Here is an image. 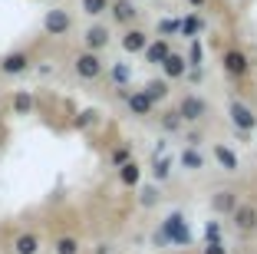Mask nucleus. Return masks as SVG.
Listing matches in <instances>:
<instances>
[{"label":"nucleus","mask_w":257,"mask_h":254,"mask_svg":"<svg viewBox=\"0 0 257 254\" xmlns=\"http://www.w3.org/2000/svg\"><path fill=\"white\" fill-rule=\"evenodd\" d=\"M109 10H112V20L115 23H132L139 17L136 4H128V0H115V4H109Z\"/></svg>","instance_id":"nucleus-10"},{"label":"nucleus","mask_w":257,"mask_h":254,"mask_svg":"<svg viewBox=\"0 0 257 254\" xmlns=\"http://www.w3.org/2000/svg\"><path fill=\"white\" fill-rule=\"evenodd\" d=\"M106 10H109V0H83V14H89V17H99Z\"/></svg>","instance_id":"nucleus-23"},{"label":"nucleus","mask_w":257,"mask_h":254,"mask_svg":"<svg viewBox=\"0 0 257 254\" xmlns=\"http://www.w3.org/2000/svg\"><path fill=\"white\" fill-rule=\"evenodd\" d=\"M128 155H132V152H128V145H119V149L112 152V165H115V168H122V165H128V162H132Z\"/></svg>","instance_id":"nucleus-26"},{"label":"nucleus","mask_w":257,"mask_h":254,"mask_svg":"<svg viewBox=\"0 0 257 254\" xmlns=\"http://www.w3.org/2000/svg\"><path fill=\"white\" fill-rule=\"evenodd\" d=\"M27 69H30V56L23 50H14L0 60V73L4 76H20V73H27Z\"/></svg>","instance_id":"nucleus-4"},{"label":"nucleus","mask_w":257,"mask_h":254,"mask_svg":"<svg viewBox=\"0 0 257 254\" xmlns=\"http://www.w3.org/2000/svg\"><path fill=\"white\" fill-rule=\"evenodd\" d=\"M191 4H195V7H201V4H204V0H191Z\"/></svg>","instance_id":"nucleus-35"},{"label":"nucleus","mask_w":257,"mask_h":254,"mask_svg":"<svg viewBox=\"0 0 257 254\" xmlns=\"http://www.w3.org/2000/svg\"><path fill=\"white\" fill-rule=\"evenodd\" d=\"M182 165H185V168H191V172H198V168H204V155L198 149H185L182 152Z\"/></svg>","instance_id":"nucleus-20"},{"label":"nucleus","mask_w":257,"mask_h":254,"mask_svg":"<svg viewBox=\"0 0 257 254\" xmlns=\"http://www.w3.org/2000/svg\"><path fill=\"white\" fill-rule=\"evenodd\" d=\"M145 99H149V103H159V99H165L168 96V82L165 79H152V82H145Z\"/></svg>","instance_id":"nucleus-17"},{"label":"nucleus","mask_w":257,"mask_h":254,"mask_svg":"<svg viewBox=\"0 0 257 254\" xmlns=\"http://www.w3.org/2000/svg\"><path fill=\"white\" fill-rule=\"evenodd\" d=\"M159 202V192L155 188H145V195H142V205H155Z\"/></svg>","instance_id":"nucleus-33"},{"label":"nucleus","mask_w":257,"mask_h":254,"mask_svg":"<svg viewBox=\"0 0 257 254\" xmlns=\"http://www.w3.org/2000/svg\"><path fill=\"white\" fill-rule=\"evenodd\" d=\"M89 122H96V112H92V109H83L79 116H76V129H86Z\"/></svg>","instance_id":"nucleus-28"},{"label":"nucleus","mask_w":257,"mask_h":254,"mask_svg":"<svg viewBox=\"0 0 257 254\" xmlns=\"http://www.w3.org/2000/svg\"><path fill=\"white\" fill-rule=\"evenodd\" d=\"M201 60H204V46L198 43V40H191V50H188V60H185V63L198 69V66H201Z\"/></svg>","instance_id":"nucleus-25"},{"label":"nucleus","mask_w":257,"mask_h":254,"mask_svg":"<svg viewBox=\"0 0 257 254\" xmlns=\"http://www.w3.org/2000/svg\"><path fill=\"white\" fill-rule=\"evenodd\" d=\"M204 254H227V247L221 244V241H208V247H204Z\"/></svg>","instance_id":"nucleus-32"},{"label":"nucleus","mask_w":257,"mask_h":254,"mask_svg":"<svg viewBox=\"0 0 257 254\" xmlns=\"http://www.w3.org/2000/svg\"><path fill=\"white\" fill-rule=\"evenodd\" d=\"M175 112L182 116V122H198V119L204 116V103H201L198 96H185V99H182V106H178Z\"/></svg>","instance_id":"nucleus-7"},{"label":"nucleus","mask_w":257,"mask_h":254,"mask_svg":"<svg viewBox=\"0 0 257 254\" xmlns=\"http://www.w3.org/2000/svg\"><path fill=\"white\" fill-rule=\"evenodd\" d=\"M0 119H4V112H0Z\"/></svg>","instance_id":"nucleus-36"},{"label":"nucleus","mask_w":257,"mask_h":254,"mask_svg":"<svg viewBox=\"0 0 257 254\" xmlns=\"http://www.w3.org/2000/svg\"><path fill=\"white\" fill-rule=\"evenodd\" d=\"M178 30H182V23H178V20H168V17H165V20H159V33H162V37L178 33Z\"/></svg>","instance_id":"nucleus-27"},{"label":"nucleus","mask_w":257,"mask_h":254,"mask_svg":"<svg viewBox=\"0 0 257 254\" xmlns=\"http://www.w3.org/2000/svg\"><path fill=\"white\" fill-rule=\"evenodd\" d=\"M162 69H165L168 79H178V76L188 73V63H185V56H178V53H168L165 63H162Z\"/></svg>","instance_id":"nucleus-12"},{"label":"nucleus","mask_w":257,"mask_h":254,"mask_svg":"<svg viewBox=\"0 0 257 254\" xmlns=\"http://www.w3.org/2000/svg\"><path fill=\"white\" fill-rule=\"evenodd\" d=\"M159 238H168L172 244H188V241H191V231H188V224H185L182 215H168L165 218V228H162Z\"/></svg>","instance_id":"nucleus-1"},{"label":"nucleus","mask_w":257,"mask_h":254,"mask_svg":"<svg viewBox=\"0 0 257 254\" xmlns=\"http://www.w3.org/2000/svg\"><path fill=\"white\" fill-rule=\"evenodd\" d=\"M145 46H149V37H145L142 30H128L125 37H122V50L125 53H145Z\"/></svg>","instance_id":"nucleus-13"},{"label":"nucleus","mask_w":257,"mask_h":254,"mask_svg":"<svg viewBox=\"0 0 257 254\" xmlns=\"http://www.w3.org/2000/svg\"><path fill=\"white\" fill-rule=\"evenodd\" d=\"M168 168H172V162H168V158H159V162H155V168H152V172H155V179H168Z\"/></svg>","instance_id":"nucleus-29"},{"label":"nucleus","mask_w":257,"mask_h":254,"mask_svg":"<svg viewBox=\"0 0 257 254\" xmlns=\"http://www.w3.org/2000/svg\"><path fill=\"white\" fill-rule=\"evenodd\" d=\"M221 63H224V73H231V76H244L250 69V60L244 50H227Z\"/></svg>","instance_id":"nucleus-5"},{"label":"nucleus","mask_w":257,"mask_h":254,"mask_svg":"<svg viewBox=\"0 0 257 254\" xmlns=\"http://www.w3.org/2000/svg\"><path fill=\"white\" fill-rule=\"evenodd\" d=\"M168 53H172L168 40H155V43H149V46H145V63H155V66H162Z\"/></svg>","instance_id":"nucleus-11"},{"label":"nucleus","mask_w":257,"mask_h":254,"mask_svg":"<svg viewBox=\"0 0 257 254\" xmlns=\"http://www.w3.org/2000/svg\"><path fill=\"white\" fill-rule=\"evenodd\" d=\"M198 27H201V23H198V17H188V20L182 23V33H185V37H195Z\"/></svg>","instance_id":"nucleus-31"},{"label":"nucleus","mask_w":257,"mask_h":254,"mask_svg":"<svg viewBox=\"0 0 257 254\" xmlns=\"http://www.w3.org/2000/svg\"><path fill=\"white\" fill-rule=\"evenodd\" d=\"M125 103L136 116H152V109H155V103H149L145 93H125Z\"/></svg>","instance_id":"nucleus-14"},{"label":"nucleus","mask_w":257,"mask_h":254,"mask_svg":"<svg viewBox=\"0 0 257 254\" xmlns=\"http://www.w3.org/2000/svg\"><path fill=\"white\" fill-rule=\"evenodd\" d=\"M14 112L17 116H30L33 112V96L30 93H17L14 96Z\"/></svg>","instance_id":"nucleus-21"},{"label":"nucleus","mask_w":257,"mask_h":254,"mask_svg":"<svg viewBox=\"0 0 257 254\" xmlns=\"http://www.w3.org/2000/svg\"><path fill=\"white\" fill-rule=\"evenodd\" d=\"M14 251L17 254H37L40 251V238H37V234H30V231L20 234V238L14 241Z\"/></svg>","instance_id":"nucleus-16"},{"label":"nucleus","mask_w":257,"mask_h":254,"mask_svg":"<svg viewBox=\"0 0 257 254\" xmlns=\"http://www.w3.org/2000/svg\"><path fill=\"white\" fill-rule=\"evenodd\" d=\"M139 179H142V168H139L136 162H128V165H122V168H119V182H122V185L132 188V185H139Z\"/></svg>","instance_id":"nucleus-18"},{"label":"nucleus","mask_w":257,"mask_h":254,"mask_svg":"<svg viewBox=\"0 0 257 254\" xmlns=\"http://www.w3.org/2000/svg\"><path fill=\"white\" fill-rule=\"evenodd\" d=\"M109 76H112V82H115V86H125V82H128V76H132V69H128L125 63H115V66L109 69Z\"/></svg>","instance_id":"nucleus-22"},{"label":"nucleus","mask_w":257,"mask_h":254,"mask_svg":"<svg viewBox=\"0 0 257 254\" xmlns=\"http://www.w3.org/2000/svg\"><path fill=\"white\" fill-rule=\"evenodd\" d=\"M231 122H234L237 129H244V132H247V129H254L257 126V116L254 112H250V106H244V103H231Z\"/></svg>","instance_id":"nucleus-6"},{"label":"nucleus","mask_w":257,"mask_h":254,"mask_svg":"<svg viewBox=\"0 0 257 254\" xmlns=\"http://www.w3.org/2000/svg\"><path fill=\"white\" fill-rule=\"evenodd\" d=\"M214 158L224 165V172H234V168H237V155L227 149V145H214Z\"/></svg>","instance_id":"nucleus-19"},{"label":"nucleus","mask_w":257,"mask_h":254,"mask_svg":"<svg viewBox=\"0 0 257 254\" xmlns=\"http://www.w3.org/2000/svg\"><path fill=\"white\" fill-rule=\"evenodd\" d=\"M106 69V63L99 60V53H79L76 56V76H83V79H99Z\"/></svg>","instance_id":"nucleus-2"},{"label":"nucleus","mask_w":257,"mask_h":254,"mask_svg":"<svg viewBox=\"0 0 257 254\" xmlns=\"http://www.w3.org/2000/svg\"><path fill=\"white\" fill-rule=\"evenodd\" d=\"M69 27H73V20H69V14L66 10H46V17H43V30L50 33V37H63V33H69Z\"/></svg>","instance_id":"nucleus-3"},{"label":"nucleus","mask_w":257,"mask_h":254,"mask_svg":"<svg viewBox=\"0 0 257 254\" xmlns=\"http://www.w3.org/2000/svg\"><path fill=\"white\" fill-rule=\"evenodd\" d=\"M83 40H86V53H99L102 46L109 43V30L96 23V27H89V30L83 33Z\"/></svg>","instance_id":"nucleus-8"},{"label":"nucleus","mask_w":257,"mask_h":254,"mask_svg":"<svg viewBox=\"0 0 257 254\" xmlns=\"http://www.w3.org/2000/svg\"><path fill=\"white\" fill-rule=\"evenodd\" d=\"M53 251L56 254H79V241H76V238H60L53 244Z\"/></svg>","instance_id":"nucleus-24"},{"label":"nucleus","mask_w":257,"mask_h":254,"mask_svg":"<svg viewBox=\"0 0 257 254\" xmlns=\"http://www.w3.org/2000/svg\"><path fill=\"white\" fill-rule=\"evenodd\" d=\"M211 205H214V211L234 215V208H237V198H234V192H218V195L211 198Z\"/></svg>","instance_id":"nucleus-15"},{"label":"nucleus","mask_w":257,"mask_h":254,"mask_svg":"<svg viewBox=\"0 0 257 254\" xmlns=\"http://www.w3.org/2000/svg\"><path fill=\"white\" fill-rule=\"evenodd\" d=\"M234 224H237V231H254V228H257V208H250V205H237V208H234Z\"/></svg>","instance_id":"nucleus-9"},{"label":"nucleus","mask_w":257,"mask_h":254,"mask_svg":"<svg viewBox=\"0 0 257 254\" xmlns=\"http://www.w3.org/2000/svg\"><path fill=\"white\" fill-rule=\"evenodd\" d=\"M162 126H165V129H168V132H175V129L182 126V116H178V112H168L165 119H162Z\"/></svg>","instance_id":"nucleus-30"},{"label":"nucleus","mask_w":257,"mask_h":254,"mask_svg":"<svg viewBox=\"0 0 257 254\" xmlns=\"http://www.w3.org/2000/svg\"><path fill=\"white\" fill-rule=\"evenodd\" d=\"M218 231H221V228H218V221H211V224H208V241H218Z\"/></svg>","instance_id":"nucleus-34"}]
</instances>
